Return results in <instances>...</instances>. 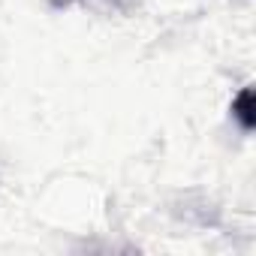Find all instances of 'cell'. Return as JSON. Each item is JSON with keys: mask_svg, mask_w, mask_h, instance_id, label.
<instances>
[{"mask_svg": "<svg viewBox=\"0 0 256 256\" xmlns=\"http://www.w3.org/2000/svg\"><path fill=\"white\" fill-rule=\"evenodd\" d=\"M229 112H232V120L241 126L244 133H253V126H256V100H253V88H241L238 96L232 100Z\"/></svg>", "mask_w": 256, "mask_h": 256, "instance_id": "obj_1", "label": "cell"}]
</instances>
